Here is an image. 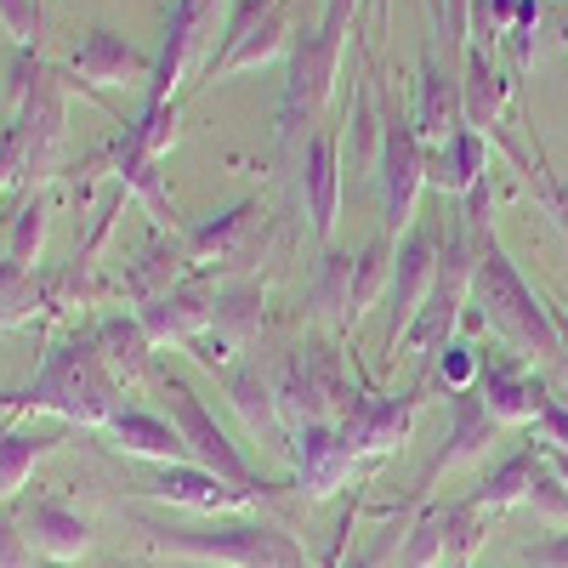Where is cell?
<instances>
[{
  "label": "cell",
  "mask_w": 568,
  "mask_h": 568,
  "mask_svg": "<svg viewBox=\"0 0 568 568\" xmlns=\"http://www.w3.org/2000/svg\"><path fill=\"white\" fill-rule=\"evenodd\" d=\"M29 404L63 409V415H80V420H103V415L114 409V398H109V382H103L98 353H91V347H58L52 358H45Z\"/></svg>",
  "instance_id": "cell-1"
},
{
  "label": "cell",
  "mask_w": 568,
  "mask_h": 568,
  "mask_svg": "<svg viewBox=\"0 0 568 568\" xmlns=\"http://www.w3.org/2000/svg\"><path fill=\"white\" fill-rule=\"evenodd\" d=\"M165 546L176 551H200V557H233V562H245V568H296V551L291 540H278L267 529H233V535H160Z\"/></svg>",
  "instance_id": "cell-2"
},
{
  "label": "cell",
  "mask_w": 568,
  "mask_h": 568,
  "mask_svg": "<svg viewBox=\"0 0 568 568\" xmlns=\"http://www.w3.org/2000/svg\"><path fill=\"white\" fill-rule=\"evenodd\" d=\"M171 409H176V420H182V444H187V455H194L200 466H211L216 478H227V484H245V466H240V455L227 449V438L216 433V426L205 420V409L194 404V393L187 387H171Z\"/></svg>",
  "instance_id": "cell-3"
},
{
  "label": "cell",
  "mask_w": 568,
  "mask_h": 568,
  "mask_svg": "<svg viewBox=\"0 0 568 568\" xmlns=\"http://www.w3.org/2000/svg\"><path fill=\"white\" fill-rule=\"evenodd\" d=\"M23 529H29V540H34L40 551H52V557H69V551L85 546V524H80L74 511L52 506V500H34V506L23 511Z\"/></svg>",
  "instance_id": "cell-4"
},
{
  "label": "cell",
  "mask_w": 568,
  "mask_h": 568,
  "mask_svg": "<svg viewBox=\"0 0 568 568\" xmlns=\"http://www.w3.org/2000/svg\"><path fill=\"white\" fill-rule=\"evenodd\" d=\"M347 460H353V449H347V444H336V438H324V433L302 438V466H307L313 495H329V489H336V478L347 471Z\"/></svg>",
  "instance_id": "cell-5"
},
{
  "label": "cell",
  "mask_w": 568,
  "mask_h": 568,
  "mask_svg": "<svg viewBox=\"0 0 568 568\" xmlns=\"http://www.w3.org/2000/svg\"><path fill=\"white\" fill-rule=\"evenodd\" d=\"M114 433H120L131 449H142V455H182V449H187L171 426H160V420H149V415H120Z\"/></svg>",
  "instance_id": "cell-6"
},
{
  "label": "cell",
  "mask_w": 568,
  "mask_h": 568,
  "mask_svg": "<svg viewBox=\"0 0 568 568\" xmlns=\"http://www.w3.org/2000/svg\"><path fill=\"white\" fill-rule=\"evenodd\" d=\"M40 449H45L40 438H0V495L23 484V471L34 466Z\"/></svg>",
  "instance_id": "cell-7"
},
{
  "label": "cell",
  "mask_w": 568,
  "mask_h": 568,
  "mask_svg": "<svg viewBox=\"0 0 568 568\" xmlns=\"http://www.w3.org/2000/svg\"><path fill=\"white\" fill-rule=\"evenodd\" d=\"M160 495H176V500H194V506H222V500H240V495H227V489H216L211 478H194V471H165L160 478Z\"/></svg>",
  "instance_id": "cell-8"
},
{
  "label": "cell",
  "mask_w": 568,
  "mask_h": 568,
  "mask_svg": "<svg viewBox=\"0 0 568 568\" xmlns=\"http://www.w3.org/2000/svg\"><path fill=\"white\" fill-rule=\"evenodd\" d=\"M0 568H29L23 535H12V524H7V517H0Z\"/></svg>",
  "instance_id": "cell-9"
},
{
  "label": "cell",
  "mask_w": 568,
  "mask_h": 568,
  "mask_svg": "<svg viewBox=\"0 0 568 568\" xmlns=\"http://www.w3.org/2000/svg\"><path fill=\"white\" fill-rule=\"evenodd\" d=\"M98 568H131V562H114V557H109V562H98Z\"/></svg>",
  "instance_id": "cell-10"
},
{
  "label": "cell",
  "mask_w": 568,
  "mask_h": 568,
  "mask_svg": "<svg viewBox=\"0 0 568 568\" xmlns=\"http://www.w3.org/2000/svg\"><path fill=\"white\" fill-rule=\"evenodd\" d=\"M45 568H63V562H45Z\"/></svg>",
  "instance_id": "cell-11"
}]
</instances>
